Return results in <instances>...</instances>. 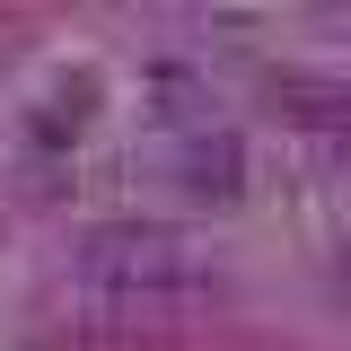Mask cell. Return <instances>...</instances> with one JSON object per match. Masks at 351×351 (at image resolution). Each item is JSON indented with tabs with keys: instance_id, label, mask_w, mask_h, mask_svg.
<instances>
[{
	"instance_id": "cell-1",
	"label": "cell",
	"mask_w": 351,
	"mask_h": 351,
	"mask_svg": "<svg viewBox=\"0 0 351 351\" xmlns=\"http://www.w3.org/2000/svg\"><path fill=\"white\" fill-rule=\"evenodd\" d=\"M71 290L114 325H176L219 299V263L202 237H184L167 219H106L71 255Z\"/></svg>"
},
{
	"instance_id": "cell-2",
	"label": "cell",
	"mask_w": 351,
	"mask_h": 351,
	"mask_svg": "<svg viewBox=\"0 0 351 351\" xmlns=\"http://www.w3.org/2000/svg\"><path fill=\"white\" fill-rule=\"evenodd\" d=\"M158 132H167V167H176L184 193L237 202V184H246V141L219 123L211 106H158Z\"/></svg>"
},
{
	"instance_id": "cell-3",
	"label": "cell",
	"mask_w": 351,
	"mask_h": 351,
	"mask_svg": "<svg viewBox=\"0 0 351 351\" xmlns=\"http://www.w3.org/2000/svg\"><path fill=\"white\" fill-rule=\"evenodd\" d=\"M272 123L299 132L316 158H343L351 149V88L325 80V71H281L272 80Z\"/></svg>"
}]
</instances>
